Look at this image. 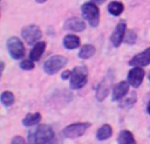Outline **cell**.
I'll list each match as a JSON object with an SVG mask.
<instances>
[{
  "mask_svg": "<svg viewBox=\"0 0 150 144\" xmlns=\"http://www.w3.org/2000/svg\"><path fill=\"white\" fill-rule=\"evenodd\" d=\"M28 144H56L55 132L52 126L40 124L28 132Z\"/></svg>",
  "mask_w": 150,
  "mask_h": 144,
  "instance_id": "6da1fadb",
  "label": "cell"
},
{
  "mask_svg": "<svg viewBox=\"0 0 150 144\" xmlns=\"http://www.w3.org/2000/svg\"><path fill=\"white\" fill-rule=\"evenodd\" d=\"M82 15L91 27H97L100 23V11L95 2H84L81 7Z\"/></svg>",
  "mask_w": 150,
  "mask_h": 144,
  "instance_id": "7a4b0ae2",
  "label": "cell"
},
{
  "mask_svg": "<svg viewBox=\"0 0 150 144\" xmlns=\"http://www.w3.org/2000/svg\"><path fill=\"white\" fill-rule=\"evenodd\" d=\"M87 68L86 67H75L71 70L70 75V88L71 89H81L87 83Z\"/></svg>",
  "mask_w": 150,
  "mask_h": 144,
  "instance_id": "3957f363",
  "label": "cell"
},
{
  "mask_svg": "<svg viewBox=\"0 0 150 144\" xmlns=\"http://www.w3.org/2000/svg\"><path fill=\"white\" fill-rule=\"evenodd\" d=\"M67 64V59L61 55H54L50 56L45 63H43V70L48 75L56 74L61 68H63Z\"/></svg>",
  "mask_w": 150,
  "mask_h": 144,
  "instance_id": "277c9868",
  "label": "cell"
},
{
  "mask_svg": "<svg viewBox=\"0 0 150 144\" xmlns=\"http://www.w3.org/2000/svg\"><path fill=\"white\" fill-rule=\"evenodd\" d=\"M21 35L28 44H34V43H38V40L41 39L42 33L36 25H28L22 28Z\"/></svg>",
  "mask_w": 150,
  "mask_h": 144,
  "instance_id": "5b68a950",
  "label": "cell"
},
{
  "mask_svg": "<svg viewBox=\"0 0 150 144\" xmlns=\"http://www.w3.org/2000/svg\"><path fill=\"white\" fill-rule=\"evenodd\" d=\"M89 126H90V123H87V122L86 123H73L62 130V135L67 138H76V137L82 136Z\"/></svg>",
  "mask_w": 150,
  "mask_h": 144,
  "instance_id": "8992f818",
  "label": "cell"
},
{
  "mask_svg": "<svg viewBox=\"0 0 150 144\" xmlns=\"http://www.w3.org/2000/svg\"><path fill=\"white\" fill-rule=\"evenodd\" d=\"M7 48H8V52L11 54V56L13 59H15V60H20L25 55V47H23L22 42L15 36L8 39Z\"/></svg>",
  "mask_w": 150,
  "mask_h": 144,
  "instance_id": "52a82bcc",
  "label": "cell"
},
{
  "mask_svg": "<svg viewBox=\"0 0 150 144\" xmlns=\"http://www.w3.org/2000/svg\"><path fill=\"white\" fill-rule=\"evenodd\" d=\"M125 28H127L125 21H120L117 23V26L115 27V29H114V32H112V34L110 36V41L115 47H118L122 43V41L124 40Z\"/></svg>",
  "mask_w": 150,
  "mask_h": 144,
  "instance_id": "ba28073f",
  "label": "cell"
},
{
  "mask_svg": "<svg viewBox=\"0 0 150 144\" xmlns=\"http://www.w3.org/2000/svg\"><path fill=\"white\" fill-rule=\"evenodd\" d=\"M144 70L141 67H134L129 73H128V82L131 84L134 88H137L141 85L143 77H144Z\"/></svg>",
  "mask_w": 150,
  "mask_h": 144,
  "instance_id": "9c48e42d",
  "label": "cell"
},
{
  "mask_svg": "<svg viewBox=\"0 0 150 144\" xmlns=\"http://www.w3.org/2000/svg\"><path fill=\"white\" fill-rule=\"evenodd\" d=\"M129 64L134 66V67H144V66L150 64V47L146 48L144 52L135 55L130 60Z\"/></svg>",
  "mask_w": 150,
  "mask_h": 144,
  "instance_id": "30bf717a",
  "label": "cell"
},
{
  "mask_svg": "<svg viewBox=\"0 0 150 144\" xmlns=\"http://www.w3.org/2000/svg\"><path fill=\"white\" fill-rule=\"evenodd\" d=\"M63 28L67 30H73V32H82L86 28V23L80 18H69L68 20H66Z\"/></svg>",
  "mask_w": 150,
  "mask_h": 144,
  "instance_id": "8fae6325",
  "label": "cell"
},
{
  "mask_svg": "<svg viewBox=\"0 0 150 144\" xmlns=\"http://www.w3.org/2000/svg\"><path fill=\"white\" fill-rule=\"evenodd\" d=\"M128 91H129V82H124V81L118 82L112 89L111 100L112 101H118V100L123 98L128 94Z\"/></svg>",
  "mask_w": 150,
  "mask_h": 144,
  "instance_id": "7c38bea8",
  "label": "cell"
},
{
  "mask_svg": "<svg viewBox=\"0 0 150 144\" xmlns=\"http://www.w3.org/2000/svg\"><path fill=\"white\" fill-rule=\"evenodd\" d=\"M45 48H46V42H45V41H41V42L35 43V46H34L33 49L30 50L29 59L33 60V61H38V60L41 57V55L43 54Z\"/></svg>",
  "mask_w": 150,
  "mask_h": 144,
  "instance_id": "4fadbf2b",
  "label": "cell"
},
{
  "mask_svg": "<svg viewBox=\"0 0 150 144\" xmlns=\"http://www.w3.org/2000/svg\"><path fill=\"white\" fill-rule=\"evenodd\" d=\"M63 46L67 49H75L80 46V39L76 35L73 34H68L63 37Z\"/></svg>",
  "mask_w": 150,
  "mask_h": 144,
  "instance_id": "5bb4252c",
  "label": "cell"
},
{
  "mask_svg": "<svg viewBox=\"0 0 150 144\" xmlns=\"http://www.w3.org/2000/svg\"><path fill=\"white\" fill-rule=\"evenodd\" d=\"M117 142L118 144H136V140L129 130H122L118 135Z\"/></svg>",
  "mask_w": 150,
  "mask_h": 144,
  "instance_id": "9a60e30c",
  "label": "cell"
},
{
  "mask_svg": "<svg viewBox=\"0 0 150 144\" xmlns=\"http://www.w3.org/2000/svg\"><path fill=\"white\" fill-rule=\"evenodd\" d=\"M109 92V84L105 81H102L96 87V98L97 101H103Z\"/></svg>",
  "mask_w": 150,
  "mask_h": 144,
  "instance_id": "2e32d148",
  "label": "cell"
},
{
  "mask_svg": "<svg viewBox=\"0 0 150 144\" xmlns=\"http://www.w3.org/2000/svg\"><path fill=\"white\" fill-rule=\"evenodd\" d=\"M111 133H112L111 126H110L109 124H104V125H102V126L97 130V132H96V138H97L98 140H105V139H108V138L111 136Z\"/></svg>",
  "mask_w": 150,
  "mask_h": 144,
  "instance_id": "e0dca14e",
  "label": "cell"
},
{
  "mask_svg": "<svg viewBox=\"0 0 150 144\" xmlns=\"http://www.w3.org/2000/svg\"><path fill=\"white\" fill-rule=\"evenodd\" d=\"M41 119V115L39 112H35V114H28L26 115V117L22 119V124L25 126H32V125H35L40 122Z\"/></svg>",
  "mask_w": 150,
  "mask_h": 144,
  "instance_id": "ac0fdd59",
  "label": "cell"
},
{
  "mask_svg": "<svg viewBox=\"0 0 150 144\" xmlns=\"http://www.w3.org/2000/svg\"><path fill=\"white\" fill-rule=\"evenodd\" d=\"M123 9H124L123 4L118 2V1H112V2H110V4L108 5V12H109L111 15H115V16L120 15V14L123 12Z\"/></svg>",
  "mask_w": 150,
  "mask_h": 144,
  "instance_id": "d6986e66",
  "label": "cell"
},
{
  "mask_svg": "<svg viewBox=\"0 0 150 144\" xmlns=\"http://www.w3.org/2000/svg\"><path fill=\"white\" fill-rule=\"evenodd\" d=\"M95 54V47L91 44H84L79 52V56L81 59H89Z\"/></svg>",
  "mask_w": 150,
  "mask_h": 144,
  "instance_id": "ffe728a7",
  "label": "cell"
},
{
  "mask_svg": "<svg viewBox=\"0 0 150 144\" xmlns=\"http://www.w3.org/2000/svg\"><path fill=\"white\" fill-rule=\"evenodd\" d=\"M0 100H1V103H2L4 105L9 107V105H12V104L14 103V95H13V92H11V91H4V92L1 94Z\"/></svg>",
  "mask_w": 150,
  "mask_h": 144,
  "instance_id": "44dd1931",
  "label": "cell"
},
{
  "mask_svg": "<svg viewBox=\"0 0 150 144\" xmlns=\"http://www.w3.org/2000/svg\"><path fill=\"white\" fill-rule=\"evenodd\" d=\"M137 39V35L134 30H128L125 32V35H124V42L128 43V44H134L135 41Z\"/></svg>",
  "mask_w": 150,
  "mask_h": 144,
  "instance_id": "7402d4cb",
  "label": "cell"
},
{
  "mask_svg": "<svg viewBox=\"0 0 150 144\" xmlns=\"http://www.w3.org/2000/svg\"><path fill=\"white\" fill-rule=\"evenodd\" d=\"M20 68L23 70H32L34 68V61L33 60H23L20 63Z\"/></svg>",
  "mask_w": 150,
  "mask_h": 144,
  "instance_id": "603a6c76",
  "label": "cell"
},
{
  "mask_svg": "<svg viewBox=\"0 0 150 144\" xmlns=\"http://www.w3.org/2000/svg\"><path fill=\"white\" fill-rule=\"evenodd\" d=\"M12 144H27V143L21 136H15L12 139Z\"/></svg>",
  "mask_w": 150,
  "mask_h": 144,
  "instance_id": "cb8c5ba5",
  "label": "cell"
},
{
  "mask_svg": "<svg viewBox=\"0 0 150 144\" xmlns=\"http://www.w3.org/2000/svg\"><path fill=\"white\" fill-rule=\"evenodd\" d=\"M70 75H71V71L66 70V71H63V73H62L61 77H62V80H66V78H70Z\"/></svg>",
  "mask_w": 150,
  "mask_h": 144,
  "instance_id": "d4e9b609",
  "label": "cell"
},
{
  "mask_svg": "<svg viewBox=\"0 0 150 144\" xmlns=\"http://www.w3.org/2000/svg\"><path fill=\"white\" fill-rule=\"evenodd\" d=\"M146 111H148V114L150 115V101H149V103H148V107H146Z\"/></svg>",
  "mask_w": 150,
  "mask_h": 144,
  "instance_id": "484cf974",
  "label": "cell"
},
{
  "mask_svg": "<svg viewBox=\"0 0 150 144\" xmlns=\"http://www.w3.org/2000/svg\"><path fill=\"white\" fill-rule=\"evenodd\" d=\"M93 2H95V4H101V2H103L104 0H91Z\"/></svg>",
  "mask_w": 150,
  "mask_h": 144,
  "instance_id": "4316f807",
  "label": "cell"
},
{
  "mask_svg": "<svg viewBox=\"0 0 150 144\" xmlns=\"http://www.w3.org/2000/svg\"><path fill=\"white\" fill-rule=\"evenodd\" d=\"M36 2H39V4H43L45 1H47V0H35Z\"/></svg>",
  "mask_w": 150,
  "mask_h": 144,
  "instance_id": "83f0119b",
  "label": "cell"
},
{
  "mask_svg": "<svg viewBox=\"0 0 150 144\" xmlns=\"http://www.w3.org/2000/svg\"><path fill=\"white\" fill-rule=\"evenodd\" d=\"M148 77H149V81H150V73H149V76Z\"/></svg>",
  "mask_w": 150,
  "mask_h": 144,
  "instance_id": "f1b7e54d",
  "label": "cell"
}]
</instances>
